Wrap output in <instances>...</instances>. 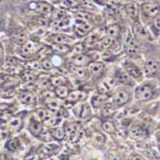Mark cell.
Masks as SVG:
<instances>
[{
  "instance_id": "obj_1",
  "label": "cell",
  "mask_w": 160,
  "mask_h": 160,
  "mask_svg": "<svg viewBox=\"0 0 160 160\" xmlns=\"http://www.w3.org/2000/svg\"><path fill=\"white\" fill-rule=\"evenodd\" d=\"M125 48H126V52L129 56L137 55L140 50L139 43L137 42V40L134 39L132 34L129 31L127 32V36H126V39H125Z\"/></svg>"
},
{
  "instance_id": "obj_2",
  "label": "cell",
  "mask_w": 160,
  "mask_h": 160,
  "mask_svg": "<svg viewBox=\"0 0 160 160\" xmlns=\"http://www.w3.org/2000/svg\"><path fill=\"white\" fill-rule=\"evenodd\" d=\"M39 50H40V45L38 41L28 40L25 44L22 45L21 55L23 57H32L33 55L37 54Z\"/></svg>"
},
{
  "instance_id": "obj_3",
  "label": "cell",
  "mask_w": 160,
  "mask_h": 160,
  "mask_svg": "<svg viewBox=\"0 0 160 160\" xmlns=\"http://www.w3.org/2000/svg\"><path fill=\"white\" fill-rule=\"evenodd\" d=\"M92 27H93L92 23H90V22L77 20L76 25H75V32L77 33L78 36L83 37L92 30Z\"/></svg>"
},
{
  "instance_id": "obj_4",
  "label": "cell",
  "mask_w": 160,
  "mask_h": 160,
  "mask_svg": "<svg viewBox=\"0 0 160 160\" xmlns=\"http://www.w3.org/2000/svg\"><path fill=\"white\" fill-rule=\"evenodd\" d=\"M135 94L139 101H148L152 97V89L149 85H142L138 87Z\"/></svg>"
},
{
  "instance_id": "obj_5",
  "label": "cell",
  "mask_w": 160,
  "mask_h": 160,
  "mask_svg": "<svg viewBox=\"0 0 160 160\" xmlns=\"http://www.w3.org/2000/svg\"><path fill=\"white\" fill-rule=\"evenodd\" d=\"M143 12L149 18H155L159 12V6L154 3H145L142 5Z\"/></svg>"
},
{
  "instance_id": "obj_6",
  "label": "cell",
  "mask_w": 160,
  "mask_h": 160,
  "mask_svg": "<svg viewBox=\"0 0 160 160\" xmlns=\"http://www.w3.org/2000/svg\"><path fill=\"white\" fill-rule=\"evenodd\" d=\"M125 72L130 77H133V78H138L142 75V71L141 69L136 66L135 64L132 63V62H127L125 65Z\"/></svg>"
},
{
  "instance_id": "obj_7",
  "label": "cell",
  "mask_w": 160,
  "mask_h": 160,
  "mask_svg": "<svg viewBox=\"0 0 160 160\" xmlns=\"http://www.w3.org/2000/svg\"><path fill=\"white\" fill-rule=\"evenodd\" d=\"M72 62H73V64L77 67H82V66L89 64L91 62V58L87 55H84V54H80L73 58Z\"/></svg>"
},
{
  "instance_id": "obj_8",
  "label": "cell",
  "mask_w": 160,
  "mask_h": 160,
  "mask_svg": "<svg viewBox=\"0 0 160 160\" xmlns=\"http://www.w3.org/2000/svg\"><path fill=\"white\" fill-rule=\"evenodd\" d=\"M19 100L23 104H27V105H34L37 103L36 95H34L32 92L27 91V90L21 91L19 93Z\"/></svg>"
},
{
  "instance_id": "obj_9",
  "label": "cell",
  "mask_w": 160,
  "mask_h": 160,
  "mask_svg": "<svg viewBox=\"0 0 160 160\" xmlns=\"http://www.w3.org/2000/svg\"><path fill=\"white\" fill-rule=\"evenodd\" d=\"M104 68H105V65H104L103 62H90L89 66H88L89 72L93 76H99L100 74H102V72H103Z\"/></svg>"
},
{
  "instance_id": "obj_10",
  "label": "cell",
  "mask_w": 160,
  "mask_h": 160,
  "mask_svg": "<svg viewBox=\"0 0 160 160\" xmlns=\"http://www.w3.org/2000/svg\"><path fill=\"white\" fill-rule=\"evenodd\" d=\"M126 12L128 16L132 18L136 19L139 16V7L136 3H129L126 6Z\"/></svg>"
},
{
  "instance_id": "obj_11",
  "label": "cell",
  "mask_w": 160,
  "mask_h": 160,
  "mask_svg": "<svg viewBox=\"0 0 160 160\" xmlns=\"http://www.w3.org/2000/svg\"><path fill=\"white\" fill-rule=\"evenodd\" d=\"M113 100H114V103L116 105L121 107V106L125 105L127 102H128V94L126 91L120 90L118 92H116V94L113 97Z\"/></svg>"
},
{
  "instance_id": "obj_12",
  "label": "cell",
  "mask_w": 160,
  "mask_h": 160,
  "mask_svg": "<svg viewBox=\"0 0 160 160\" xmlns=\"http://www.w3.org/2000/svg\"><path fill=\"white\" fill-rule=\"evenodd\" d=\"M158 62H155V61H152V60H150L146 62L145 64V72H146V74L149 75V76H152L154 74L157 73L158 71Z\"/></svg>"
},
{
  "instance_id": "obj_13",
  "label": "cell",
  "mask_w": 160,
  "mask_h": 160,
  "mask_svg": "<svg viewBox=\"0 0 160 160\" xmlns=\"http://www.w3.org/2000/svg\"><path fill=\"white\" fill-rule=\"evenodd\" d=\"M108 101V94H97L93 97L92 99V105L94 108H100L102 106H104L107 104V102Z\"/></svg>"
},
{
  "instance_id": "obj_14",
  "label": "cell",
  "mask_w": 160,
  "mask_h": 160,
  "mask_svg": "<svg viewBox=\"0 0 160 160\" xmlns=\"http://www.w3.org/2000/svg\"><path fill=\"white\" fill-rule=\"evenodd\" d=\"M86 98V93L84 91L76 90V91H71L69 92L67 96L68 102H77V101H82Z\"/></svg>"
},
{
  "instance_id": "obj_15",
  "label": "cell",
  "mask_w": 160,
  "mask_h": 160,
  "mask_svg": "<svg viewBox=\"0 0 160 160\" xmlns=\"http://www.w3.org/2000/svg\"><path fill=\"white\" fill-rule=\"evenodd\" d=\"M12 38L14 39V41L19 43V44H25V43L28 41V36L27 33L24 30H18L17 32H14L12 34Z\"/></svg>"
},
{
  "instance_id": "obj_16",
  "label": "cell",
  "mask_w": 160,
  "mask_h": 160,
  "mask_svg": "<svg viewBox=\"0 0 160 160\" xmlns=\"http://www.w3.org/2000/svg\"><path fill=\"white\" fill-rule=\"evenodd\" d=\"M52 38H53V40L56 42V44H66V43H70L73 41V38L63 35V34H57V35H54Z\"/></svg>"
},
{
  "instance_id": "obj_17",
  "label": "cell",
  "mask_w": 160,
  "mask_h": 160,
  "mask_svg": "<svg viewBox=\"0 0 160 160\" xmlns=\"http://www.w3.org/2000/svg\"><path fill=\"white\" fill-rule=\"evenodd\" d=\"M22 121L19 117H12L8 122V127L11 132H17L21 128Z\"/></svg>"
},
{
  "instance_id": "obj_18",
  "label": "cell",
  "mask_w": 160,
  "mask_h": 160,
  "mask_svg": "<svg viewBox=\"0 0 160 160\" xmlns=\"http://www.w3.org/2000/svg\"><path fill=\"white\" fill-rule=\"evenodd\" d=\"M29 129H30V132L36 135V136H39V134L41 133L42 132V126L40 125L39 122L36 121L35 119H33L31 122H30V125H29Z\"/></svg>"
},
{
  "instance_id": "obj_19",
  "label": "cell",
  "mask_w": 160,
  "mask_h": 160,
  "mask_svg": "<svg viewBox=\"0 0 160 160\" xmlns=\"http://www.w3.org/2000/svg\"><path fill=\"white\" fill-rule=\"evenodd\" d=\"M143 134H144V130L138 125H133L132 128H130V129H129V135H130V137H132L134 139L142 137Z\"/></svg>"
},
{
  "instance_id": "obj_20",
  "label": "cell",
  "mask_w": 160,
  "mask_h": 160,
  "mask_svg": "<svg viewBox=\"0 0 160 160\" xmlns=\"http://www.w3.org/2000/svg\"><path fill=\"white\" fill-rule=\"evenodd\" d=\"M135 33L137 35V37L141 39H148L149 38V32L146 28H145L143 25H137L135 28Z\"/></svg>"
},
{
  "instance_id": "obj_21",
  "label": "cell",
  "mask_w": 160,
  "mask_h": 160,
  "mask_svg": "<svg viewBox=\"0 0 160 160\" xmlns=\"http://www.w3.org/2000/svg\"><path fill=\"white\" fill-rule=\"evenodd\" d=\"M52 137L57 140H62L65 137V132L62 128H56L50 132Z\"/></svg>"
},
{
  "instance_id": "obj_22",
  "label": "cell",
  "mask_w": 160,
  "mask_h": 160,
  "mask_svg": "<svg viewBox=\"0 0 160 160\" xmlns=\"http://www.w3.org/2000/svg\"><path fill=\"white\" fill-rule=\"evenodd\" d=\"M116 81L119 82H124V83H130V78L129 76L126 73L125 71H118L116 73V77H115Z\"/></svg>"
},
{
  "instance_id": "obj_23",
  "label": "cell",
  "mask_w": 160,
  "mask_h": 160,
  "mask_svg": "<svg viewBox=\"0 0 160 160\" xmlns=\"http://www.w3.org/2000/svg\"><path fill=\"white\" fill-rule=\"evenodd\" d=\"M55 93H56V95L59 97V98L64 99V98H67V96L69 94V90H68V88H67L65 85L58 86V87H56Z\"/></svg>"
},
{
  "instance_id": "obj_24",
  "label": "cell",
  "mask_w": 160,
  "mask_h": 160,
  "mask_svg": "<svg viewBox=\"0 0 160 160\" xmlns=\"http://www.w3.org/2000/svg\"><path fill=\"white\" fill-rule=\"evenodd\" d=\"M114 42V38H111V37H106L102 39L99 43V47L101 49H108L109 48Z\"/></svg>"
},
{
  "instance_id": "obj_25",
  "label": "cell",
  "mask_w": 160,
  "mask_h": 160,
  "mask_svg": "<svg viewBox=\"0 0 160 160\" xmlns=\"http://www.w3.org/2000/svg\"><path fill=\"white\" fill-rule=\"evenodd\" d=\"M53 50L59 55H63L68 53L71 49L68 45L66 44H55L53 45Z\"/></svg>"
},
{
  "instance_id": "obj_26",
  "label": "cell",
  "mask_w": 160,
  "mask_h": 160,
  "mask_svg": "<svg viewBox=\"0 0 160 160\" xmlns=\"http://www.w3.org/2000/svg\"><path fill=\"white\" fill-rule=\"evenodd\" d=\"M38 10L42 14H49L52 12V7L48 3H45V2L38 3Z\"/></svg>"
},
{
  "instance_id": "obj_27",
  "label": "cell",
  "mask_w": 160,
  "mask_h": 160,
  "mask_svg": "<svg viewBox=\"0 0 160 160\" xmlns=\"http://www.w3.org/2000/svg\"><path fill=\"white\" fill-rule=\"evenodd\" d=\"M78 132V126L76 124H69L65 127L64 132L65 135L67 134L68 136H74Z\"/></svg>"
},
{
  "instance_id": "obj_28",
  "label": "cell",
  "mask_w": 160,
  "mask_h": 160,
  "mask_svg": "<svg viewBox=\"0 0 160 160\" xmlns=\"http://www.w3.org/2000/svg\"><path fill=\"white\" fill-rule=\"evenodd\" d=\"M120 32V28L118 25H116V24H113L111 26H109L108 28V30H107V34H108V37H111V38H115V37H117L118 34Z\"/></svg>"
},
{
  "instance_id": "obj_29",
  "label": "cell",
  "mask_w": 160,
  "mask_h": 160,
  "mask_svg": "<svg viewBox=\"0 0 160 160\" xmlns=\"http://www.w3.org/2000/svg\"><path fill=\"white\" fill-rule=\"evenodd\" d=\"M102 128H103V129L108 133H114L116 132V128L114 124L110 121H105L102 124Z\"/></svg>"
},
{
  "instance_id": "obj_30",
  "label": "cell",
  "mask_w": 160,
  "mask_h": 160,
  "mask_svg": "<svg viewBox=\"0 0 160 160\" xmlns=\"http://www.w3.org/2000/svg\"><path fill=\"white\" fill-rule=\"evenodd\" d=\"M91 14L88 12H85V11H82V12H79L78 14H77V18H78V20H81V21H85V22H89V20L91 19Z\"/></svg>"
},
{
  "instance_id": "obj_31",
  "label": "cell",
  "mask_w": 160,
  "mask_h": 160,
  "mask_svg": "<svg viewBox=\"0 0 160 160\" xmlns=\"http://www.w3.org/2000/svg\"><path fill=\"white\" fill-rule=\"evenodd\" d=\"M66 12L64 10H56V12L53 13V17H54V20H65L66 18Z\"/></svg>"
},
{
  "instance_id": "obj_32",
  "label": "cell",
  "mask_w": 160,
  "mask_h": 160,
  "mask_svg": "<svg viewBox=\"0 0 160 160\" xmlns=\"http://www.w3.org/2000/svg\"><path fill=\"white\" fill-rule=\"evenodd\" d=\"M112 87L108 84V82L107 81H104L102 82L100 84H99V90L102 94H108L110 90H111Z\"/></svg>"
},
{
  "instance_id": "obj_33",
  "label": "cell",
  "mask_w": 160,
  "mask_h": 160,
  "mask_svg": "<svg viewBox=\"0 0 160 160\" xmlns=\"http://www.w3.org/2000/svg\"><path fill=\"white\" fill-rule=\"evenodd\" d=\"M36 116H37V119H35L36 121L38 122H40V121H45L46 118H47V112L45 109H42V108H39L37 110L36 112Z\"/></svg>"
},
{
  "instance_id": "obj_34",
  "label": "cell",
  "mask_w": 160,
  "mask_h": 160,
  "mask_svg": "<svg viewBox=\"0 0 160 160\" xmlns=\"http://www.w3.org/2000/svg\"><path fill=\"white\" fill-rule=\"evenodd\" d=\"M51 84L58 86H62L66 84V80L62 77H54L51 79Z\"/></svg>"
},
{
  "instance_id": "obj_35",
  "label": "cell",
  "mask_w": 160,
  "mask_h": 160,
  "mask_svg": "<svg viewBox=\"0 0 160 160\" xmlns=\"http://www.w3.org/2000/svg\"><path fill=\"white\" fill-rule=\"evenodd\" d=\"M68 24V21L67 20H53L51 21L50 25L54 28H57V29H62V28H65Z\"/></svg>"
},
{
  "instance_id": "obj_36",
  "label": "cell",
  "mask_w": 160,
  "mask_h": 160,
  "mask_svg": "<svg viewBox=\"0 0 160 160\" xmlns=\"http://www.w3.org/2000/svg\"><path fill=\"white\" fill-rule=\"evenodd\" d=\"M22 79H23V81H25V82H34V81L36 80V76H35L34 73H32L31 71H28V70H27L26 72H24V73H23Z\"/></svg>"
},
{
  "instance_id": "obj_37",
  "label": "cell",
  "mask_w": 160,
  "mask_h": 160,
  "mask_svg": "<svg viewBox=\"0 0 160 160\" xmlns=\"http://www.w3.org/2000/svg\"><path fill=\"white\" fill-rule=\"evenodd\" d=\"M92 140L97 144V145H103L105 143V137L103 134L99 132H95L92 136Z\"/></svg>"
},
{
  "instance_id": "obj_38",
  "label": "cell",
  "mask_w": 160,
  "mask_h": 160,
  "mask_svg": "<svg viewBox=\"0 0 160 160\" xmlns=\"http://www.w3.org/2000/svg\"><path fill=\"white\" fill-rule=\"evenodd\" d=\"M90 114V108L87 105L82 106L81 107V110H80V117L81 118H86L87 116Z\"/></svg>"
},
{
  "instance_id": "obj_39",
  "label": "cell",
  "mask_w": 160,
  "mask_h": 160,
  "mask_svg": "<svg viewBox=\"0 0 160 160\" xmlns=\"http://www.w3.org/2000/svg\"><path fill=\"white\" fill-rule=\"evenodd\" d=\"M73 73L76 75V77H78L80 79H82V78L85 77V71L82 67H77V66L74 67L73 68Z\"/></svg>"
},
{
  "instance_id": "obj_40",
  "label": "cell",
  "mask_w": 160,
  "mask_h": 160,
  "mask_svg": "<svg viewBox=\"0 0 160 160\" xmlns=\"http://www.w3.org/2000/svg\"><path fill=\"white\" fill-rule=\"evenodd\" d=\"M41 66L44 68V69H46V70H49V69L53 68V62L47 58V59H44V60L42 61Z\"/></svg>"
},
{
  "instance_id": "obj_41",
  "label": "cell",
  "mask_w": 160,
  "mask_h": 160,
  "mask_svg": "<svg viewBox=\"0 0 160 160\" xmlns=\"http://www.w3.org/2000/svg\"><path fill=\"white\" fill-rule=\"evenodd\" d=\"M84 51V45L82 44V43H79V44L75 45L73 47V49H72V52L75 53L76 56L77 55H80V54H82V52Z\"/></svg>"
},
{
  "instance_id": "obj_42",
  "label": "cell",
  "mask_w": 160,
  "mask_h": 160,
  "mask_svg": "<svg viewBox=\"0 0 160 160\" xmlns=\"http://www.w3.org/2000/svg\"><path fill=\"white\" fill-rule=\"evenodd\" d=\"M4 81L9 84V85H14L18 83V80L17 78H14L12 76H7L6 78H4Z\"/></svg>"
},
{
  "instance_id": "obj_43",
  "label": "cell",
  "mask_w": 160,
  "mask_h": 160,
  "mask_svg": "<svg viewBox=\"0 0 160 160\" xmlns=\"http://www.w3.org/2000/svg\"><path fill=\"white\" fill-rule=\"evenodd\" d=\"M60 120H59V118H56V117H47L46 118V120L44 121V123L47 125V126H51V127H53V126H55V125H57V123L59 122Z\"/></svg>"
},
{
  "instance_id": "obj_44",
  "label": "cell",
  "mask_w": 160,
  "mask_h": 160,
  "mask_svg": "<svg viewBox=\"0 0 160 160\" xmlns=\"http://www.w3.org/2000/svg\"><path fill=\"white\" fill-rule=\"evenodd\" d=\"M98 38H99V35L97 33H91L89 38H87L86 42L88 43V44H91V43H94L98 40Z\"/></svg>"
},
{
  "instance_id": "obj_45",
  "label": "cell",
  "mask_w": 160,
  "mask_h": 160,
  "mask_svg": "<svg viewBox=\"0 0 160 160\" xmlns=\"http://www.w3.org/2000/svg\"><path fill=\"white\" fill-rule=\"evenodd\" d=\"M27 67L30 68L31 70H36L40 68V63L38 62H31L27 63Z\"/></svg>"
},
{
  "instance_id": "obj_46",
  "label": "cell",
  "mask_w": 160,
  "mask_h": 160,
  "mask_svg": "<svg viewBox=\"0 0 160 160\" xmlns=\"http://www.w3.org/2000/svg\"><path fill=\"white\" fill-rule=\"evenodd\" d=\"M48 107H49L51 109H56V110H58V109L60 108V104L58 103V102H56V101H49Z\"/></svg>"
},
{
  "instance_id": "obj_47",
  "label": "cell",
  "mask_w": 160,
  "mask_h": 160,
  "mask_svg": "<svg viewBox=\"0 0 160 160\" xmlns=\"http://www.w3.org/2000/svg\"><path fill=\"white\" fill-rule=\"evenodd\" d=\"M39 136H41L45 141H49V140H52L53 139L51 133L48 132H41V133L39 134Z\"/></svg>"
},
{
  "instance_id": "obj_48",
  "label": "cell",
  "mask_w": 160,
  "mask_h": 160,
  "mask_svg": "<svg viewBox=\"0 0 160 160\" xmlns=\"http://www.w3.org/2000/svg\"><path fill=\"white\" fill-rule=\"evenodd\" d=\"M7 147L10 150H16L17 149V139H13L7 143Z\"/></svg>"
},
{
  "instance_id": "obj_49",
  "label": "cell",
  "mask_w": 160,
  "mask_h": 160,
  "mask_svg": "<svg viewBox=\"0 0 160 160\" xmlns=\"http://www.w3.org/2000/svg\"><path fill=\"white\" fill-rule=\"evenodd\" d=\"M38 24L39 25V26H46L47 24H48V20L46 19V18H39L38 19Z\"/></svg>"
},
{
  "instance_id": "obj_50",
  "label": "cell",
  "mask_w": 160,
  "mask_h": 160,
  "mask_svg": "<svg viewBox=\"0 0 160 160\" xmlns=\"http://www.w3.org/2000/svg\"><path fill=\"white\" fill-rule=\"evenodd\" d=\"M112 112V108L110 107V106H106L105 107V108H104V110H103V114L105 115V116H108V115H109L110 113Z\"/></svg>"
},
{
  "instance_id": "obj_51",
  "label": "cell",
  "mask_w": 160,
  "mask_h": 160,
  "mask_svg": "<svg viewBox=\"0 0 160 160\" xmlns=\"http://www.w3.org/2000/svg\"><path fill=\"white\" fill-rule=\"evenodd\" d=\"M14 95V91L12 89H7L3 92L4 97H12Z\"/></svg>"
},
{
  "instance_id": "obj_52",
  "label": "cell",
  "mask_w": 160,
  "mask_h": 160,
  "mask_svg": "<svg viewBox=\"0 0 160 160\" xmlns=\"http://www.w3.org/2000/svg\"><path fill=\"white\" fill-rule=\"evenodd\" d=\"M154 26L156 28V30L159 31V17H155V18H154Z\"/></svg>"
},
{
  "instance_id": "obj_53",
  "label": "cell",
  "mask_w": 160,
  "mask_h": 160,
  "mask_svg": "<svg viewBox=\"0 0 160 160\" xmlns=\"http://www.w3.org/2000/svg\"><path fill=\"white\" fill-rule=\"evenodd\" d=\"M3 54H4V51H3V47L2 45L0 44V61L3 59Z\"/></svg>"
},
{
  "instance_id": "obj_54",
  "label": "cell",
  "mask_w": 160,
  "mask_h": 160,
  "mask_svg": "<svg viewBox=\"0 0 160 160\" xmlns=\"http://www.w3.org/2000/svg\"><path fill=\"white\" fill-rule=\"evenodd\" d=\"M132 160H145L141 155H134L132 157Z\"/></svg>"
}]
</instances>
